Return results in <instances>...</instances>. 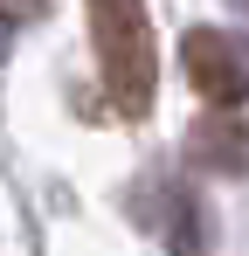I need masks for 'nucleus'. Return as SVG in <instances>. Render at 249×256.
I'll list each match as a JSON object with an SVG mask.
<instances>
[{"label": "nucleus", "mask_w": 249, "mask_h": 256, "mask_svg": "<svg viewBox=\"0 0 249 256\" xmlns=\"http://www.w3.org/2000/svg\"><path fill=\"white\" fill-rule=\"evenodd\" d=\"M83 7H90V42H97V70H104L111 104L124 118H146L152 111V90H160L146 0H83Z\"/></svg>", "instance_id": "nucleus-1"}, {"label": "nucleus", "mask_w": 249, "mask_h": 256, "mask_svg": "<svg viewBox=\"0 0 249 256\" xmlns=\"http://www.w3.org/2000/svg\"><path fill=\"white\" fill-rule=\"evenodd\" d=\"M180 62H187V84H194V97L208 111H236L249 97V70H242V56H236V42L222 28H187Z\"/></svg>", "instance_id": "nucleus-2"}, {"label": "nucleus", "mask_w": 249, "mask_h": 256, "mask_svg": "<svg viewBox=\"0 0 249 256\" xmlns=\"http://www.w3.org/2000/svg\"><path fill=\"white\" fill-rule=\"evenodd\" d=\"M35 14H48V0H0V21H7V28H21V21H35Z\"/></svg>", "instance_id": "nucleus-3"}]
</instances>
